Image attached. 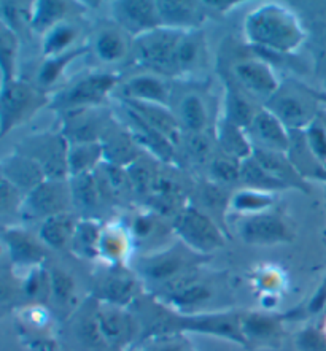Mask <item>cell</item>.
<instances>
[{
	"instance_id": "1",
	"label": "cell",
	"mask_w": 326,
	"mask_h": 351,
	"mask_svg": "<svg viewBox=\"0 0 326 351\" xmlns=\"http://www.w3.org/2000/svg\"><path fill=\"white\" fill-rule=\"evenodd\" d=\"M250 35L257 42L287 49L299 42V31L294 21L277 8H264L250 19Z\"/></svg>"
},
{
	"instance_id": "2",
	"label": "cell",
	"mask_w": 326,
	"mask_h": 351,
	"mask_svg": "<svg viewBox=\"0 0 326 351\" xmlns=\"http://www.w3.org/2000/svg\"><path fill=\"white\" fill-rule=\"evenodd\" d=\"M175 229L185 242L199 252H212L223 245L222 234L215 228L207 217L200 215L198 210H187L180 215Z\"/></svg>"
},
{
	"instance_id": "3",
	"label": "cell",
	"mask_w": 326,
	"mask_h": 351,
	"mask_svg": "<svg viewBox=\"0 0 326 351\" xmlns=\"http://www.w3.org/2000/svg\"><path fill=\"white\" fill-rule=\"evenodd\" d=\"M178 38L170 34H153L140 45V58L156 70L172 69L177 64Z\"/></svg>"
},
{
	"instance_id": "4",
	"label": "cell",
	"mask_w": 326,
	"mask_h": 351,
	"mask_svg": "<svg viewBox=\"0 0 326 351\" xmlns=\"http://www.w3.org/2000/svg\"><path fill=\"white\" fill-rule=\"evenodd\" d=\"M180 328L198 330V332L222 335L235 342L245 343V337L240 329V321L233 315H207V317L191 318L180 323Z\"/></svg>"
},
{
	"instance_id": "5",
	"label": "cell",
	"mask_w": 326,
	"mask_h": 351,
	"mask_svg": "<svg viewBox=\"0 0 326 351\" xmlns=\"http://www.w3.org/2000/svg\"><path fill=\"white\" fill-rule=\"evenodd\" d=\"M240 234L248 243H275L290 239L285 224L270 215H259L245 221Z\"/></svg>"
},
{
	"instance_id": "6",
	"label": "cell",
	"mask_w": 326,
	"mask_h": 351,
	"mask_svg": "<svg viewBox=\"0 0 326 351\" xmlns=\"http://www.w3.org/2000/svg\"><path fill=\"white\" fill-rule=\"evenodd\" d=\"M235 73L248 93L257 97H268L274 93L275 80L269 69L258 62H245L235 67Z\"/></svg>"
},
{
	"instance_id": "7",
	"label": "cell",
	"mask_w": 326,
	"mask_h": 351,
	"mask_svg": "<svg viewBox=\"0 0 326 351\" xmlns=\"http://www.w3.org/2000/svg\"><path fill=\"white\" fill-rule=\"evenodd\" d=\"M115 83L112 77H91L88 80L80 82L77 86H73L70 91L64 96L65 105H83V104H93L97 102L99 99L104 97V94L108 91L110 86Z\"/></svg>"
},
{
	"instance_id": "8",
	"label": "cell",
	"mask_w": 326,
	"mask_h": 351,
	"mask_svg": "<svg viewBox=\"0 0 326 351\" xmlns=\"http://www.w3.org/2000/svg\"><path fill=\"white\" fill-rule=\"evenodd\" d=\"M253 132L259 138L261 143L269 149L283 152L288 147V137L285 135L280 121L269 113H259L252 121Z\"/></svg>"
},
{
	"instance_id": "9",
	"label": "cell",
	"mask_w": 326,
	"mask_h": 351,
	"mask_svg": "<svg viewBox=\"0 0 326 351\" xmlns=\"http://www.w3.org/2000/svg\"><path fill=\"white\" fill-rule=\"evenodd\" d=\"M32 93L31 89L24 84H10L5 89L3 97H2V124H3V132H7V129L16 121V119L24 113V110L31 102Z\"/></svg>"
},
{
	"instance_id": "10",
	"label": "cell",
	"mask_w": 326,
	"mask_h": 351,
	"mask_svg": "<svg viewBox=\"0 0 326 351\" xmlns=\"http://www.w3.org/2000/svg\"><path fill=\"white\" fill-rule=\"evenodd\" d=\"M65 205L64 189L56 183L38 184L29 199V207L35 215H53Z\"/></svg>"
},
{
	"instance_id": "11",
	"label": "cell",
	"mask_w": 326,
	"mask_h": 351,
	"mask_svg": "<svg viewBox=\"0 0 326 351\" xmlns=\"http://www.w3.org/2000/svg\"><path fill=\"white\" fill-rule=\"evenodd\" d=\"M7 243L12 253V259L16 264H35L43 258V250L38 247L27 234H7Z\"/></svg>"
},
{
	"instance_id": "12",
	"label": "cell",
	"mask_w": 326,
	"mask_h": 351,
	"mask_svg": "<svg viewBox=\"0 0 326 351\" xmlns=\"http://www.w3.org/2000/svg\"><path fill=\"white\" fill-rule=\"evenodd\" d=\"M183 269V259L177 254H165L159 256L156 259H152L150 263L145 264L143 272L147 277L153 280H172L178 278L182 275Z\"/></svg>"
},
{
	"instance_id": "13",
	"label": "cell",
	"mask_w": 326,
	"mask_h": 351,
	"mask_svg": "<svg viewBox=\"0 0 326 351\" xmlns=\"http://www.w3.org/2000/svg\"><path fill=\"white\" fill-rule=\"evenodd\" d=\"M130 118L134 121V130L139 134V137L142 138L143 143H147L150 148L154 149V153L159 154V156L165 159L172 156V149H170L167 140L163 137L161 132H158L156 129L150 126L139 113L130 112Z\"/></svg>"
},
{
	"instance_id": "14",
	"label": "cell",
	"mask_w": 326,
	"mask_h": 351,
	"mask_svg": "<svg viewBox=\"0 0 326 351\" xmlns=\"http://www.w3.org/2000/svg\"><path fill=\"white\" fill-rule=\"evenodd\" d=\"M96 326L100 337L110 340V342H119L129 332V321L121 313H118L117 310L115 312L99 313Z\"/></svg>"
},
{
	"instance_id": "15",
	"label": "cell",
	"mask_w": 326,
	"mask_h": 351,
	"mask_svg": "<svg viewBox=\"0 0 326 351\" xmlns=\"http://www.w3.org/2000/svg\"><path fill=\"white\" fill-rule=\"evenodd\" d=\"M72 237V221L62 215H54L43 224L42 239L53 248H62Z\"/></svg>"
},
{
	"instance_id": "16",
	"label": "cell",
	"mask_w": 326,
	"mask_h": 351,
	"mask_svg": "<svg viewBox=\"0 0 326 351\" xmlns=\"http://www.w3.org/2000/svg\"><path fill=\"white\" fill-rule=\"evenodd\" d=\"M119 8V18L126 26L137 29L148 27L154 23L153 5L148 2H124Z\"/></svg>"
},
{
	"instance_id": "17",
	"label": "cell",
	"mask_w": 326,
	"mask_h": 351,
	"mask_svg": "<svg viewBox=\"0 0 326 351\" xmlns=\"http://www.w3.org/2000/svg\"><path fill=\"white\" fill-rule=\"evenodd\" d=\"M274 112L277 113L279 119L290 126H301L307 119V108L299 99L293 96H282L274 102Z\"/></svg>"
},
{
	"instance_id": "18",
	"label": "cell",
	"mask_w": 326,
	"mask_h": 351,
	"mask_svg": "<svg viewBox=\"0 0 326 351\" xmlns=\"http://www.w3.org/2000/svg\"><path fill=\"white\" fill-rule=\"evenodd\" d=\"M134 107L137 108L140 117H142L150 126L156 129L158 132H161L163 135H167V137L175 135V130H177L175 121L169 117L167 113L163 112V110H159L156 107H148V105H143V104H134Z\"/></svg>"
},
{
	"instance_id": "19",
	"label": "cell",
	"mask_w": 326,
	"mask_h": 351,
	"mask_svg": "<svg viewBox=\"0 0 326 351\" xmlns=\"http://www.w3.org/2000/svg\"><path fill=\"white\" fill-rule=\"evenodd\" d=\"M220 143L224 148V152L233 154L235 158H245L250 153L248 143L245 142L244 135L234 124L226 123L220 129Z\"/></svg>"
},
{
	"instance_id": "20",
	"label": "cell",
	"mask_w": 326,
	"mask_h": 351,
	"mask_svg": "<svg viewBox=\"0 0 326 351\" xmlns=\"http://www.w3.org/2000/svg\"><path fill=\"white\" fill-rule=\"evenodd\" d=\"M104 298L108 302L121 305L129 302L132 299L135 285L128 278H110L107 283L104 285Z\"/></svg>"
},
{
	"instance_id": "21",
	"label": "cell",
	"mask_w": 326,
	"mask_h": 351,
	"mask_svg": "<svg viewBox=\"0 0 326 351\" xmlns=\"http://www.w3.org/2000/svg\"><path fill=\"white\" fill-rule=\"evenodd\" d=\"M257 162L268 172L270 177H274L279 182H283L288 177L294 178V173L288 169L287 162L282 158H279L277 154L272 152H258L257 153Z\"/></svg>"
},
{
	"instance_id": "22",
	"label": "cell",
	"mask_w": 326,
	"mask_h": 351,
	"mask_svg": "<svg viewBox=\"0 0 326 351\" xmlns=\"http://www.w3.org/2000/svg\"><path fill=\"white\" fill-rule=\"evenodd\" d=\"M128 93L134 97L147 99V100H164L165 93L161 83L153 78H135L128 84Z\"/></svg>"
},
{
	"instance_id": "23",
	"label": "cell",
	"mask_w": 326,
	"mask_h": 351,
	"mask_svg": "<svg viewBox=\"0 0 326 351\" xmlns=\"http://www.w3.org/2000/svg\"><path fill=\"white\" fill-rule=\"evenodd\" d=\"M105 152H107V156L110 159L117 160V162H126V160L132 159L135 154L132 143L123 132L112 134V137L105 143Z\"/></svg>"
},
{
	"instance_id": "24",
	"label": "cell",
	"mask_w": 326,
	"mask_h": 351,
	"mask_svg": "<svg viewBox=\"0 0 326 351\" xmlns=\"http://www.w3.org/2000/svg\"><path fill=\"white\" fill-rule=\"evenodd\" d=\"M240 329H242L244 337L266 339L274 334L275 321L266 317H259V315H253V317L240 321Z\"/></svg>"
},
{
	"instance_id": "25",
	"label": "cell",
	"mask_w": 326,
	"mask_h": 351,
	"mask_svg": "<svg viewBox=\"0 0 326 351\" xmlns=\"http://www.w3.org/2000/svg\"><path fill=\"white\" fill-rule=\"evenodd\" d=\"M228 117L231 124L234 126H247L253 121V114H252V107L245 102L242 97H239L237 94H229L228 97Z\"/></svg>"
},
{
	"instance_id": "26",
	"label": "cell",
	"mask_w": 326,
	"mask_h": 351,
	"mask_svg": "<svg viewBox=\"0 0 326 351\" xmlns=\"http://www.w3.org/2000/svg\"><path fill=\"white\" fill-rule=\"evenodd\" d=\"M240 177L245 183L248 184H257V186H279L280 183L279 180H275L274 177L266 172V170L261 167V165L255 160V162H245L240 169Z\"/></svg>"
},
{
	"instance_id": "27",
	"label": "cell",
	"mask_w": 326,
	"mask_h": 351,
	"mask_svg": "<svg viewBox=\"0 0 326 351\" xmlns=\"http://www.w3.org/2000/svg\"><path fill=\"white\" fill-rule=\"evenodd\" d=\"M182 117L189 129L199 130L205 124V112L199 99L188 97L182 105Z\"/></svg>"
},
{
	"instance_id": "28",
	"label": "cell",
	"mask_w": 326,
	"mask_h": 351,
	"mask_svg": "<svg viewBox=\"0 0 326 351\" xmlns=\"http://www.w3.org/2000/svg\"><path fill=\"white\" fill-rule=\"evenodd\" d=\"M12 180L26 186V184H38L40 182V169L38 165L32 164L31 160H19L12 162Z\"/></svg>"
},
{
	"instance_id": "29",
	"label": "cell",
	"mask_w": 326,
	"mask_h": 351,
	"mask_svg": "<svg viewBox=\"0 0 326 351\" xmlns=\"http://www.w3.org/2000/svg\"><path fill=\"white\" fill-rule=\"evenodd\" d=\"M75 239V250H78L80 253L83 254H94L96 253V247H97V230L94 226L91 224H83L80 226V228L77 229V232H75L73 235Z\"/></svg>"
},
{
	"instance_id": "30",
	"label": "cell",
	"mask_w": 326,
	"mask_h": 351,
	"mask_svg": "<svg viewBox=\"0 0 326 351\" xmlns=\"http://www.w3.org/2000/svg\"><path fill=\"white\" fill-rule=\"evenodd\" d=\"M97 51L104 61H115V59L121 58L124 51L121 38L110 32L100 35L97 40Z\"/></svg>"
},
{
	"instance_id": "31",
	"label": "cell",
	"mask_w": 326,
	"mask_h": 351,
	"mask_svg": "<svg viewBox=\"0 0 326 351\" xmlns=\"http://www.w3.org/2000/svg\"><path fill=\"white\" fill-rule=\"evenodd\" d=\"M99 154V148L94 145H78L70 154V167L75 170V173L80 170L86 169L88 165H91L96 160Z\"/></svg>"
},
{
	"instance_id": "32",
	"label": "cell",
	"mask_w": 326,
	"mask_h": 351,
	"mask_svg": "<svg viewBox=\"0 0 326 351\" xmlns=\"http://www.w3.org/2000/svg\"><path fill=\"white\" fill-rule=\"evenodd\" d=\"M299 351H326V337L314 329H307L298 335L296 340Z\"/></svg>"
},
{
	"instance_id": "33",
	"label": "cell",
	"mask_w": 326,
	"mask_h": 351,
	"mask_svg": "<svg viewBox=\"0 0 326 351\" xmlns=\"http://www.w3.org/2000/svg\"><path fill=\"white\" fill-rule=\"evenodd\" d=\"M49 288L53 289V294L59 300H67L70 293L73 289V283L70 277L61 270H53L51 278H49Z\"/></svg>"
},
{
	"instance_id": "34",
	"label": "cell",
	"mask_w": 326,
	"mask_h": 351,
	"mask_svg": "<svg viewBox=\"0 0 326 351\" xmlns=\"http://www.w3.org/2000/svg\"><path fill=\"white\" fill-rule=\"evenodd\" d=\"M62 12H64V7L61 3L45 2V3H42V7L38 8L37 24H40V26H45V24L53 21L54 18H58Z\"/></svg>"
},
{
	"instance_id": "35",
	"label": "cell",
	"mask_w": 326,
	"mask_h": 351,
	"mask_svg": "<svg viewBox=\"0 0 326 351\" xmlns=\"http://www.w3.org/2000/svg\"><path fill=\"white\" fill-rule=\"evenodd\" d=\"M213 170H215V175L224 180V182H234L240 173L237 165L231 162V160H223V159L217 160V162L213 164Z\"/></svg>"
},
{
	"instance_id": "36",
	"label": "cell",
	"mask_w": 326,
	"mask_h": 351,
	"mask_svg": "<svg viewBox=\"0 0 326 351\" xmlns=\"http://www.w3.org/2000/svg\"><path fill=\"white\" fill-rule=\"evenodd\" d=\"M73 37V32L67 27L58 29L51 34V37L48 40V51H56L61 47H64L65 43H69Z\"/></svg>"
},
{
	"instance_id": "37",
	"label": "cell",
	"mask_w": 326,
	"mask_h": 351,
	"mask_svg": "<svg viewBox=\"0 0 326 351\" xmlns=\"http://www.w3.org/2000/svg\"><path fill=\"white\" fill-rule=\"evenodd\" d=\"M269 204V199L264 195H253V194H240L235 199V205L239 208H259Z\"/></svg>"
},
{
	"instance_id": "38",
	"label": "cell",
	"mask_w": 326,
	"mask_h": 351,
	"mask_svg": "<svg viewBox=\"0 0 326 351\" xmlns=\"http://www.w3.org/2000/svg\"><path fill=\"white\" fill-rule=\"evenodd\" d=\"M78 199L86 205L96 200V186L88 177H83L78 184Z\"/></svg>"
},
{
	"instance_id": "39",
	"label": "cell",
	"mask_w": 326,
	"mask_h": 351,
	"mask_svg": "<svg viewBox=\"0 0 326 351\" xmlns=\"http://www.w3.org/2000/svg\"><path fill=\"white\" fill-rule=\"evenodd\" d=\"M189 152L194 158L204 159L210 152V143L205 137H200V135H196V137L189 142Z\"/></svg>"
},
{
	"instance_id": "40",
	"label": "cell",
	"mask_w": 326,
	"mask_h": 351,
	"mask_svg": "<svg viewBox=\"0 0 326 351\" xmlns=\"http://www.w3.org/2000/svg\"><path fill=\"white\" fill-rule=\"evenodd\" d=\"M69 61V58H64V59H59V61H51L49 64H47V67L43 69L42 75H40V80H42L43 83H49L51 80H54V77L59 73V70L62 69V65Z\"/></svg>"
},
{
	"instance_id": "41",
	"label": "cell",
	"mask_w": 326,
	"mask_h": 351,
	"mask_svg": "<svg viewBox=\"0 0 326 351\" xmlns=\"http://www.w3.org/2000/svg\"><path fill=\"white\" fill-rule=\"evenodd\" d=\"M163 13L170 19H185L188 14V10L182 3H161Z\"/></svg>"
},
{
	"instance_id": "42",
	"label": "cell",
	"mask_w": 326,
	"mask_h": 351,
	"mask_svg": "<svg viewBox=\"0 0 326 351\" xmlns=\"http://www.w3.org/2000/svg\"><path fill=\"white\" fill-rule=\"evenodd\" d=\"M314 134V143L317 145V149L320 153H323V154H326V138H325V135H323V132H317V130H315V132H312Z\"/></svg>"
},
{
	"instance_id": "43",
	"label": "cell",
	"mask_w": 326,
	"mask_h": 351,
	"mask_svg": "<svg viewBox=\"0 0 326 351\" xmlns=\"http://www.w3.org/2000/svg\"><path fill=\"white\" fill-rule=\"evenodd\" d=\"M156 351H185V348H182V347H178V345H167V347L158 348Z\"/></svg>"
}]
</instances>
